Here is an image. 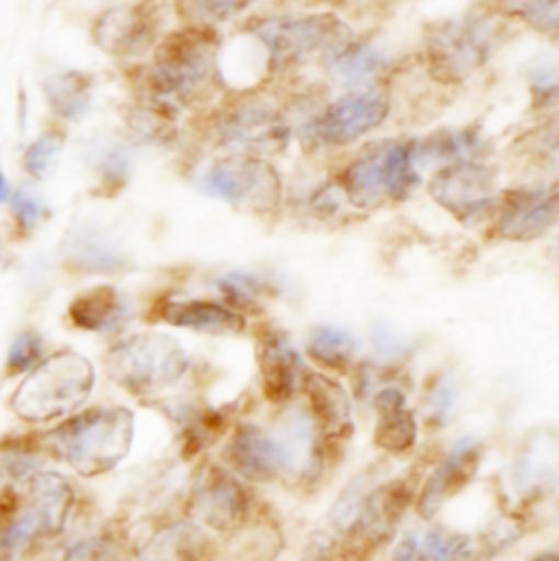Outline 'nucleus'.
<instances>
[{
	"label": "nucleus",
	"instance_id": "6e6552de",
	"mask_svg": "<svg viewBox=\"0 0 559 561\" xmlns=\"http://www.w3.org/2000/svg\"><path fill=\"white\" fill-rule=\"evenodd\" d=\"M276 66L301 64L315 55L330 59L350 44V26L332 13L304 18H274L252 26Z\"/></svg>",
	"mask_w": 559,
	"mask_h": 561
},
{
	"label": "nucleus",
	"instance_id": "c85d7f7f",
	"mask_svg": "<svg viewBox=\"0 0 559 561\" xmlns=\"http://www.w3.org/2000/svg\"><path fill=\"white\" fill-rule=\"evenodd\" d=\"M70 259L79 270L90 274H118L127 270V261L118 250L107 245L96 232H81L70 239Z\"/></svg>",
	"mask_w": 559,
	"mask_h": 561
},
{
	"label": "nucleus",
	"instance_id": "4c0bfd02",
	"mask_svg": "<svg viewBox=\"0 0 559 561\" xmlns=\"http://www.w3.org/2000/svg\"><path fill=\"white\" fill-rule=\"evenodd\" d=\"M219 290L232 306L254 310L259 306L263 284L248 274H230L219 280Z\"/></svg>",
	"mask_w": 559,
	"mask_h": 561
},
{
	"label": "nucleus",
	"instance_id": "e433bc0d",
	"mask_svg": "<svg viewBox=\"0 0 559 561\" xmlns=\"http://www.w3.org/2000/svg\"><path fill=\"white\" fill-rule=\"evenodd\" d=\"M61 147H64V134L61 131L50 129V131L42 134L24 153L26 173L37 178V180L46 178L55 158H57V153L61 151Z\"/></svg>",
	"mask_w": 559,
	"mask_h": 561
},
{
	"label": "nucleus",
	"instance_id": "9b49d317",
	"mask_svg": "<svg viewBox=\"0 0 559 561\" xmlns=\"http://www.w3.org/2000/svg\"><path fill=\"white\" fill-rule=\"evenodd\" d=\"M429 193L457 221L475 226L497 204V171L477 160L448 164L435 173Z\"/></svg>",
	"mask_w": 559,
	"mask_h": 561
},
{
	"label": "nucleus",
	"instance_id": "2eb2a0df",
	"mask_svg": "<svg viewBox=\"0 0 559 561\" xmlns=\"http://www.w3.org/2000/svg\"><path fill=\"white\" fill-rule=\"evenodd\" d=\"M559 219V193L549 188H518L507 193L497 217V232L507 241H536Z\"/></svg>",
	"mask_w": 559,
	"mask_h": 561
},
{
	"label": "nucleus",
	"instance_id": "473e14b6",
	"mask_svg": "<svg viewBox=\"0 0 559 561\" xmlns=\"http://www.w3.org/2000/svg\"><path fill=\"white\" fill-rule=\"evenodd\" d=\"M523 536H525L523 520H516V518L497 520L483 534H479L477 538L470 540L466 561L499 560L505 551H510L514 545H518Z\"/></svg>",
	"mask_w": 559,
	"mask_h": 561
},
{
	"label": "nucleus",
	"instance_id": "6ab92c4d",
	"mask_svg": "<svg viewBox=\"0 0 559 561\" xmlns=\"http://www.w3.org/2000/svg\"><path fill=\"white\" fill-rule=\"evenodd\" d=\"M304 393L326 444L343 442L352 435V404L345 389L326 374H304Z\"/></svg>",
	"mask_w": 559,
	"mask_h": 561
},
{
	"label": "nucleus",
	"instance_id": "2f4dec72",
	"mask_svg": "<svg viewBox=\"0 0 559 561\" xmlns=\"http://www.w3.org/2000/svg\"><path fill=\"white\" fill-rule=\"evenodd\" d=\"M387 66V53L372 42H350L330 59V72L343 81L365 79Z\"/></svg>",
	"mask_w": 559,
	"mask_h": 561
},
{
	"label": "nucleus",
	"instance_id": "a211bd4d",
	"mask_svg": "<svg viewBox=\"0 0 559 561\" xmlns=\"http://www.w3.org/2000/svg\"><path fill=\"white\" fill-rule=\"evenodd\" d=\"M559 483V435L534 433L521 448L514 463V488L523 499H540Z\"/></svg>",
	"mask_w": 559,
	"mask_h": 561
},
{
	"label": "nucleus",
	"instance_id": "f704fd0d",
	"mask_svg": "<svg viewBox=\"0 0 559 561\" xmlns=\"http://www.w3.org/2000/svg\"><path fill=\"white\" fill-rule=\"evenodd\" d=\"M516 149L523 151V156H529L538 164L545 167H559V114L549 118L538 129L529 131Z\"/></svg>",
	"mask_w": 559,
	"mask_h": 561
},
{
	"label": "nucleus",
	"instance_id": "0eeeda50",
	"mask_svg": "<svg viewBox=\"0 0 559 561\" xmlns=\"http://www.w3.org/2000/svg\"><path fill=\"white\" fill-rule=\"evenodd\" d=\"M418 488L415 472L378 485L341 538L339 556L345 561H369L383 551L393 540L409 507L418 501Z\"/></svg>",
	"mask_w": 559,
	"mask_h": 561
},
{
	"label": "nucleus",
	"instance_id": "49530a36",
	"mask_svg": "<svg viewBox=\"0 0 559 561\" xmlns=\"http://www.w3.org/2000/svg\"><path fill=\"white\" fill-rule=\"evenodd\" d=\"M418 551H420V540H418L413 534H409V536H404V538L398 542V547L393 549L391 560L389 561H415Z\"/></svg>",
	"mask_w": 559,
	"mask_h": 561
},
{
	"label": "nucleus",
	"instance_id": "b1692460",
	"mask_svg": "<svg viewBox=\"0 0 559 561\" xmlns=\"http://www.w3.org/2000/svg\"><path fill=\"white\" fill-rule=\"evenodd\" d=\"M206 536L193 520H175L151 534L138 561H204Z\"/></svg>",
	"mask_w": 559,
	"mask_h": 561
},
{
	"label": "nucleus",
	"instance_id": "f257e3e1",
	"mask_svg": "<svg viewBox=\"0 0 559 561\" xmlns=\"http://www.w3.org/2000/svg\"><path fill=\"white\" fill-rule=\"evenodd\" d=\"M75 490L57 472H33L0 492V561H15L64 534Z\"/></svg>",
	"mask_w": 559,
	"mask_h": 561
},
{
	"label": "nucleus",
	"instance_id": "c756f323",
	"mask_svg": "<svg viewBox=\"0 0 559 561\" xmlns=\"http://www.w3.org/2000/svg\"><path fill=\"white\" fill-rule=\"evenodd\" d=\"M483 151V138L477 129H446L431 136L422 147L418 145V153L429 160H442L448 164L470 162Z\"/></svg>",
	"mask_w": 559,
	"mask_h": 561
},
{
	"label": "nucleus",
	"instance_id": "ddd939ff",
	"mask_svg": "<svg viewBox=\"0 0 559 561\" xmlns=\"http://www.w3.org/2000/svg\"><path fill=\"white\" fill-rule=\"evenodd\" d=\"M162 11L153 2L118 4L99 15L92 28L94 44L114 57L142 55L156 39Z\"/></svg>",
	"mask_w": 559,
	"mask_h": 561
},
{
	"label": "nucleus",
	"instance_id": "09e8293b",
	"mask_svg": "<svg viewBox=\"0 0 559 561\" xmlns=\"http://www.w3.org/2000/svg\"><path fill=\"white\" fill-rule=\"evenodd\" d=\"M9 197V186H7V180L0 175V204Z\"/></svg>",
	"mask_w": 559,
	"mask_h": 561
},
{
	"label": "nucleus",
	"instance_id": "79ce46f5",
	"mask_svg": "<svg viewBox=\"0 0 559 561\" xmlns=\"http://www.w3.org/2000/svg\"><path fill=\"white\" fill-rule=\"evenodd\" d=\"M512 11L534 28L559 35V2H516Z\"/></svg>",
	"mask_w": 559,
	"mask_h": 561
},
{
	"label": "nucleus",
	"instance_id": "58836bf2",
	"mask_svg": "<svg viewBox=\"0 0 559 561\" xmlns=\"http://www.w3.org/2000/svg\"><path fill=\"white\" fill-rule=\"evenodd\" d=\"M44 343L37 332H22L7 354V371L9 374H24L28 371L42 356Z\"/></svg>",
	"mask_w": 559,
	"mask_h": 561
},
{
	"label": "nucleus",
	"instance_id": "9d476101",
	"mask_svg": "<svg viewBox=\"0 0 559 561\" xmlns=\"http://www.w3.org/2000/svg\"><path fill=\"white\" fill-rule=\"evenodd\" d=\"M389 92L383 85L352 90L330 103L310 123L308 131L321 145L343 147L380 127L389 116Z\"/></svg>",
	"mask_w": 559,
	"mask_h": 561
},
{
	"label": "nucleus",
	"instance_id": "37998d69",
	"mask_svg": "<svg viewBox=\"0 0 559 561\" xmlns=\"http://www.w3.org/2000/svg\"><path fill=\"white\" fill-rule=\"evenodd\" d=\"M64 561H129L123 549L107 538H88L75 545Z\"/></svg>",
	"mask_w": 559,
	"mask_h": 561
},
{
	"label": "nucleus",
	"instance_id": "c03bdc74",
	"mask_svg": "<svg viewBox=\"0 0 559 561\" xmlns=\"http://www.w3.org/2000/svg\"><path fill=\"white\" fill-rule=\"evenodd\" d=\"M9 204H11V213H13V219H15V226L22 230V232H28L37 226L39 217H42V210H39V204L37 199L20 188L15 191L11 197H9Z\"/></svg>",
	"mask_w": 559,
	"mask_h": 561
},
{
	"label": "nucleus",
	"instance_id": "7ed1b4c3",
	"mask_svg": "<svg viewBox=\"0 0 559 561\" xmlns=\"http://www.w3.org/2000/svg\"><path fill=\"white\" fill-rule=\"evenodd\" d=\"M92 387V363L72 350H64L48 356L20 382L9 407L22 422L46 424L77 411L90 398Z\"/></svg>",
	"mask_w": 559,
	"mask_h": 561
},
{
	"label": "nucleus",
	"instance_id": "c9c22d12",
	"mask_svg": "<svg viewBox=\"0 0 559 561\" xmlns=\"http://www.w3.org/2000/svg\"><path fill=\"white\" fill-rule=\"evenodd\" d=\"M455 398H457L455 380L448 374L435 376L424 396V413H426L429 426H446L455 409Z\"/></svg>",
	"mask_w": 559,
	"mask_h": 561
},
{
	"label": "nucleus",
	"instance_id": "7c9ffc66",
	"mask_svg": "<svg viewBox=\"0 0 559 561\" xmlns=\"http://www.w3.org/2000/svg\"><path fill=\"white\" fill-rule=\"evenodd\" d=\"M418 145L413 140H389L387 149V197L402 202L420 184L415 171Z\"/></svg>",
	"mask_w": 559,
	"mask_h": 561
},
{
	"label": "nucleus",
	"instance_id": "412c9836",
	"mask_svg": "<svg viewBox=\"0 0 559 561\" xmlns=\"http://www.w3.org/2000/svg\"><path fill=\"white\" fill-rule=\"evenodd\" d=\"M256 360L263 376L265 398L274 404L288 402L297 389V378L301 371L299 356L290 347L288 339L278 330L261 332L256 345Z\"/></svg>",
	"mask_w": 559,
	"mask_h": 561
},
{
	"label": "nucleus",
	"instance_id": "f03ea898",
	"mask_svg": "<svg viewBox=\"0 0 559 561\" xmlns=\"http://www.w3.org/2000/svg\"><path fill=\"white\" fill-rule=\"evenodd\" d=\"M134 413L123 407H99L72 415L42 435L55 459L85 479L112 472L134 446Z\"/></svg>",
	"mask_w": 559,
	"mask_h": 561
},
{
	"label": "nucleus",
	"instance_id": "20e7f679",
	"mask_svg": "<svg viewBox=\"0 0 559 561\" xmlns=\"http://www.w3.org/2000/svg\"><path fill=\"white\" fill-rule=\"evenodd\" d=\"M110 380L132 396L158 393L175 385L189 369L184 345L160 332L132 334L112 345L103 356Z\"/></svg>",
	"mask_w": 559,
	"mask_h": 561
},
{
	"label": "nucleus",
	"instance_id": "39448f33",
	"mask_svg": "<svg viewBox=\"0 0 559 561\" xmlns=\"http://www.w3.org/2000/svg\"><path fill=\"white\" fill-rule=\"evenodd\" d=\"M501 24L481 13L437 22L424 42L426 68L442 83H459L475 75L497 50Z\"/></svg>",
	"mask_w": 559,
	"mask_h": 561
},
{
	"label": "nucleus",
	"instance_id": "cd10ccee",
	"mask_svg": "<svg viewBox=\"0 0 559 561\" xmlns=\"http://www.w3.org/2000/svg\"><path fill=\"white\" fill-rule=\"evenodd\" d=\"M356 350L358 341L350 332L334 325H317L306 345L308 356L323 369L332 371H345L352 365Z\"/></svg>",
	"mask_w": 559,
	"mask_h": 561
},
{
	"label": "nucleus",
	"instance_id": "8fccbe9b",
	"mask_svg": "<svg viewBox=\"0 0 559 561\" xmlns=\"http://www.w3.org/2000/svg\"><path fill=\"white\" fill-rule=\"evenodd\" d=\"M551 256H554V261H556V265L559 267V239L558 243L554 245V252H551Z\"/></svg>",
	"mask_w": 559,
	"mask_h": 561
},
{
	"label": "nucleus",
	"instance_id": "393cba45",
	"mask_svg": "<svg viewBox=\"0 0 559 561\" xmlns=\"http://www.w3.org/2000/svg\"><path fill=\"white\" fill-rule=\"evenodd\" d=\"M127 304L114 286H96L77 295L68 308L70 321L90 332H107L127 319Z\"/></svg>",
	"mask_w": 559,
	"mask_h": 561
},
{
	"label": "nucleus",
	"instance_id": "4be33fe9",
	"mask_svg": "<svg viewBox=\"0 0 559 561\" xmlns=\"http://www.w3.org/2000/svg\"><path fill=\"white\" fill-rule=\"evenodd\" d=\"M387 147L389 140L367 145L343 171L341 186L352 206L369 210L387 197Z\"/></svg>",
	"mask_w": 559,
	"mask_h": 561
},
{
	"label": "nucleus",
	"instance_id": "dca6fc26",
	"mask_svg": "<svg viewBox=\"0 0 559 561\" xmlns=\"http://www.w3.org/2000/svg\"><path fill=\"white\" fill-rule=\"evenodd\" d=\"M226 457L237 474L256 483H270L288 474V461L278 437L256 424H241L235 431Z\"/></svg>",
	"mask_w": 559,
	"mask_h": 561
},
{
	"label": "nucleus",
	"instance_id": "72a5a7b5",
	"mask_svg": "<svg viewBox=\"0 0 559 561\" xmlns=\"http://www.w3.org/2000/svg\"><path fill=\"white\" fill-rule=\"evenodd\" d=\"M470 540V536L446 525H433L420 545L415 561H466Z\"/></svg>",
	"mask_w": 559,
	"mask_h": 561
},
{
	"label": "nucleus",
	"instance_id": "a878e982",
	"mask_svg": "<svg viewBox=\"0 0 559 561\" xmlns=\"http://www.w3.org/2000/svg\"><path fill=\"white\" fill-rule=\"evenodd\" d=\"M94 79L85 72H61L44 81V94L53 112L66 121H81L92 103Z\"/></svg>",
	"mask_w": 559,
	"mask_h": 561
},
{
	"label": "nucleus",
	"instance_id": "1a4fd4ad",
	"mask_svg": "<svg viewBox=\"0 0 559 561\" xmlns=\"http://www.w3.org/2000/svg\"><path fill=\"white\" fill-rule=\"evenodd\" d=\"M202 188L239 208H252L259 213L274 210L282 195L278 173L272 164L237 156L217 160L202 178Z\"/></svg>",
	"mask_w": 559,
	"mask_h": 561
},
{
	"label": "nucleus",
	"instance_id": "aec40b11",
	"mask_svg": "<svg viewBox=\"0 0 559 561\" xmlns=\"http://www.w3.org/2000/svg\"><path fill=\"white\" fill-rule=\"evenodd\" d=\"M378 422L374 428V444L391 455L404 457L418 444V420L407 407V396L398 387H383L374 396Z\"/></svg>",
	"mask_w": 559,
	"mask_h": 561
},
{
	"label": "nucleus",
	"instance_id": "bb28decb",
	"mask_svg": "<svg viewBox=\"0 0 559 561\" xmlns=\"http://www.w3.org/2000/svg\"><path fill=\"white\" fill-rule=\"evenodd\" d=\"M378 477H380L378 466H369V468L361 470L358 474H354L350 479V483L343 488V492L336 496V501L330 507L328 518H326V531L330 536H334L339 542L347 534L352 523L356 520V516H358L361 507L365 505V501L369 499V494L380 485Z\"/></svg>",
	"mask_w": 559,
	"mask_h": 561
},
{
	"label": "nucleus",
	"instance_id": "423d86ee",
	"mask_svg": "<svg viewBox=\"0 0 559 561\" xmlns=\"http://www.w3.org/2000/svg\"><path fill=\"white\" fill-rule=\"evenodd\" d=\"M219 35L213 26L195 24L171 33L156 50L149 88L158 96H189L213 75Z\"/></svg>",
	"mask_w": 559,
	"mask_h": 561
},
{
	"label": "nucleus",
	"instance_id": "a18cd8bd",
	"mask_svg": "<svg viewBox=\"0 0 559 561\" xmlns=\"http://www.w3.org/2000/svg\"><path fill=\"white\" fill-rule=\"evenodd\" d=\"M336 553H339V540L330 536L326 529H321L308 540L299 561H334Z\"/></svg>",
	"mask_w": 559,
	"mask_h": 561
},
{
	"label": "nucleus",
	"instance_id": "f8f14e48",
	"mask_svg": "<svg viewBox=\"0 0 559 561\" xmlns=\"http://www.w3.org/2000/svg\"><path fill=\"white\" fill-rule=\"evenodd\" d=\"M191 520L219 534L237 531L252 512L248 488L228 470L208 466L191 496Z\"/></svg>",
	"mask_w": 559,
	"mask_h": 561
},
{
	"label": "nucleus",
	"instance_id": "de8ad7c7",
	"mask_svg": "<svg viewBox=\"0 0 559 561\" xmlns=\"http://www.w3.org/2000/svg\"><path fill=\"white\" fill-rule=\"evenodd\" d=\"M532 561H559V553H556V551H545V553L536 556Z\"/></svg>",
	"mask_w": 559,
	"mask_h": 561
},
{
	"label": "nucleus",
	"instance_id": "ea45409f",
	"mask_svg": "<svg viewBox=\"0 0 559 561\" xmlns=\"http://www.w3.org/2000/svg\"><path fill=\"white\" fill-rule=\"evenodd\" d=\"M529 90L534 99V110H545L559 99V68L551 64H540L529 72Z\"/></svg>",
	"mask_w": 559,
	"mask_h": 561
},
{
	"label": "nucleus",
	"instance_id": "5701e85b",
	"mask_svg": "<svg viewBox=\"0 0 559 561\" xmlns=\"http://www.w3.org/2000/svg\"><path fill=\"white\" fill-rule=\"evenodd\" d=\"M160 319L195 332L206 334H239L246 330V319L237 310L206 299L189 301H164L160 308Z\"/></svg>",
	"mask_w": 559,
	"mask_h": 561
},
{
	"label": "nucleus",
	"instance_id": "4468645a",
	"mask_svg": "<svg viewBox=\"0 0 559 561\" xmlns=\"http://www.w3.org/2000/svg\"><path fill=\"white\" fill-rule=\"evenodd\" d=\"M483 459V446L472 439L464 437L459 439L453 450L433 468V472L426 477L422 490L418 492L415 510L422 520L431 523L437 518V514L446 507L450 499H455L459 492L466 490V485L475 479L479 472Z\"/></svg>",
	"mask_w": 559,
	"mask_h": 561
},
{
	"label": "nucleus",
	"instance_id": "f3484780",
	"mask_svg": "<svg viewBox=\"0 0 559 561\" xmlns=\"http://www.w3.org/2000/svg\"><path fill=\"white\" fill-rule=\"evenodd\" d=\"M288 140V125L265 105H243L221 123V142L241 151H280Z\"/></svg>",
	"mask_w": 559,
	"mask_h": 561
},
{
	"label": "nucleus",
	"instance_id": "a19ab883",
	"mask_svg": "<svg viewBox=\"0 0 559 561\" xmlns=\"http://www.w3.org/2000/svg\"><path fill=\"white\" fill-rule=\"evenodd\" d=\"M250 2H182V13L193 22H204L206 26L210 22H224L228 18L239 15L248 9Z\"/></svg>",
	"mask_w": 559,
	"mask_h": 561
}]
</instances>
